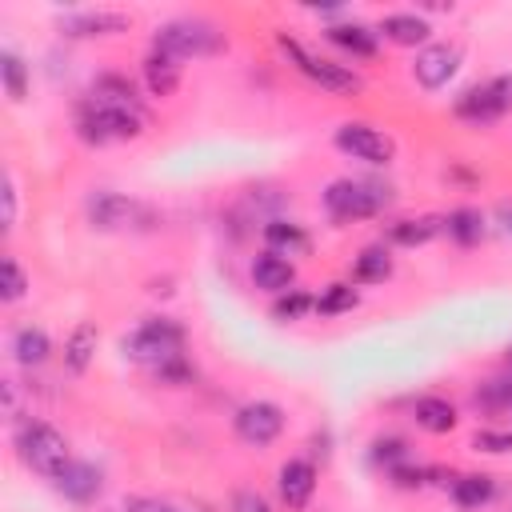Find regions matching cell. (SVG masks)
Wrapping results in <instances>:
<instances>
[{
    "label": "cell",
    "mask_w": 512,
    "mask_h": 512,
    "mask_svg": "<svg viewBox=\"0 0 512 512\" xmlns=\"http://www.w3.org/2000/svg\"><path fill=\"white\" fill-rule=\"evenodd\" d=\"M276 484H280V500L292 512L308 508V500L316 492V468H312V460H288V464H280Z\"/></svg>",
    "instance_id": "cell-12"
},
{
    "label": "cell",
    "mask_w": 512,
    "mask_h": 512,
    "mask_svg": "<svg viewBox=\"0 0 512 512\" xmlns=\"http://www.w3.org/2000/svg\"><path fill=\"white\" fill-rule=\"evenodd\" d=\"M88 220H92L96 228H104V232H120V228H140V224H148L152 212H148L144 204L120 196V192H96V196H88Z\"/></svg>",
    "instance_id": "cell-9"
},
{
    "label": "cell",
    "mask_w": 512,
    "mask_h": 512,
    "mask_svg": "<svg viewBox=\"0 0 512 512\" xmlns=\"http://www.w3.org/2000/svg\"><path fill=\"white\" fill-rule=\"evenodd\" d=\"M508 364H512V348H508Z\"/></svg>",
    "instance_id": "cell-39"
},
{
    "label": "cell",
    "mask_w": 512,
    "mask_h": 512,
    "mask_svg": "<svg viewBox=\"0 0 512 512\" xmlns=\"http://www.w3.org/2000/svg\"><path fill=\"white\" fill-rule=\"evenodd\" d=\"M96 324H76L72 328V336L64 340V368L72 372V376H80V372H88V364H92V356H96Z\"/></svg>",
    "instance_id": "cell-20"
},
{
    "label": "cell",
    "mask_w": 512,
    "mask_h": 512,
    "mask_svg": "<svg viewBox=\"0 0 512 512\" xmlns=\"http://www.w3.org/2000/svg\"><path fill=\"white\" fill-rule=\"evenodd\" d=\"M472 448H476V452L504 456V452H512V432H492V428H484V432L472 436Z\"/></svg>",
    "instance_id": "cell-33"
},
{
    "label": "cell",
    "mask_w": 512,
    "mask_h": 512,
    "mask_svg": "<svg viewBox=\"0 0 512 512\" xmlns=\"http://www.w3.org/2000/svg\"><path fill=\"white\" fill-rule=\"evenodd\" d=\"M500 396H504V400H512V384H504V388H500Z\"/></svg>",
    "instance_id": "cell-38"
},
{
    "label": "cell",
    "mask_w": 512,
    "mask_h": 512,
    "mask_svg": "<svg viewBox=\"0 0 512 512\" xmlns=\"http://www.w3.org/2000/svg\"><path fill=\"white\" fill-rule=\"evenodd\" d=\"M456 68H460V48L456 44H428V48H420V56L412 64V76L420 80V88L436 92L456 76Z\"/></svg>",
    "instance_id": "cell-11"
},
{
    "label": "cell",
    "mask_w": 512,
    "mask_h": 512,
    "mask_svg": "<svg viewBox=\"0 0 512 512\" xmlns=\"http://www.w3.org/2000/svg\"><path fill=\"white\" fill-rule=\"evenodd\" d=\"M236 436L244 440V444H272L280 432H284V412L272 404V400H252V404H244L240 412H236Z\"/></svg>",
    "instance_id": "cell-10"
},
{
    "label": "cell",
    "mask_w": 512,
    "mask_h": 512,
    "mask_svg": "<svg viewBox=\"0 0 512 512\" xmlns=\"http://www.w3.org/2000/svg\"><path fill=\"white\" fill-rule=\"evenodd\" d=\"M128 16L124 12H72L64 16V32L68 36H116V32H128Z\"/></svg>",
    "instance_id": "cell-13"
},
{
    "label": "cell",
    "mask_w": 512,
    "mask_h": 512,
    "mask_svg": "<svg viewBox=\"0 0 512 512\" xmlns=\"http://www.w3.org/2000/svg\"><path fill=\"white\" fill-rule=\"evenodd\" d=\"M232 512H268V500L260 492H252V488H240L232 496Z\"/></svg>",
    "instance_id": "cell-35"
},
{
    "label": "cell",
    "mask_w": 512,
    "mask_h": 512,
    "mask_svg": "<svg viewBox=\"0 0 512 512\" xmlns=\"http://www.w3.org/2000/svg\"><path fill=\"white\" fill-rule=\"evenodd\" d=\"M504 112H512V76H492L456 100V116L468 124H488L500 120Z\"/></svg>",
    "instance_id": "cell-7"
},
{
    "label": "cell",
    "mask_w": 512,
    "mask_h": 512,
    "mask_svg": "<svg viewBox=\"0 0 512 512\" xmlns=\"http://www.w3.org/2000/svg\"><path fill=\"white\" fill-rule=\"evenodd\" d=\"M144 84H148L152 96H172L176 84H180V60H172V56L152 48L144 56Z\"/></svg>",
    "instance_id": "cell-17"
},
{
    "label": "cell",
    "mask_w": 512,
    "mask_h": 512,
    "mask_svg": "<svg viewBox=\"0 0 512 512\" xmlns=\"http://www.w3.org/2000/svg\"><path fill=\"white\" fill-rule=\"evenodd\" d=\"M280 48H284V56H288L312 84H320L324 92H340V96H356V92H360V76H356L352 68H344V64H336V60H324V56L308 52L300 40H288V36H280Z\"/></svg>",
    "instance_id": "cell-6"
},
{
    "label": "cell",
    "mask_w": 512,
    "mask_h": 512,
    "mask_svg": "<svg viewBox=\"0 0 512 512\" xmlns=\"http://www.w3.org/2000/svg\"><path fill=\"white\" fill-rule=\"evenodd\" d=\"M56 488H60L68 500L84 504V500H92V496L100 492V468H92V464H84V460H72V464L56 476Z\"/></svg>",
    "instance_id": "cell-16"
},
{
    "label": "cell",
    "mask_w": 512,
    "mask_h": 512,
    "mask_svg": "<svg viewBox=\"0 0 512 512\" xmlns=\"http://www.w3.org/2000/svg\"><path fill=\"white\" fill-rule=\"evenodd\" d=\"M444 232L456 240V244H476L484 236V216L476 208H456L444 216Z\"/></svg>",
    "instance_id": "cell-26"
},
{
    "label": "cell",
    "mask_w": 512,
    "mask_h": 512,
    "mask_svg": "<svg viewBox=\"0 0 512 512\" xmlns=\"http://www.w3.org/2000/svg\"><path fill=\"white\" fill-rule=\"evenodd\" d=\"M12 444H16V456H20L32 472H40V476H48V480H56V476L72 464V452H68L64 432L52 428L48 420H20Z\"/></svg>",
    "instance_id": "cell-2"
},
{
    "label": "cell",
    "mask_w": 512,
    "mask_h": 512,
    "mask_svg": "<svg viewBox=\"0 0 512 512\" xmlns=\"http://www.w3.org/2000/svg\"><path fill=\"white\" fill-rule=\"evenodd\" d=\"M328 40L352 56H376V32L364 28V24H332L328 28Z\"/></svg>",
    "instance_id": "cell-22"
},
{
    "label": "cell",
    "mask_w": 512,
    "mask_h": 512,
    "mask_svg": "<svg viewBox=\"0 0 512 512\" xmlns=\"http://www.w3.org/2000/svg\"><path fill=\"white\" fill-rule=\"evenodd\" d=\"M4 228H12L16 224V180H12V172L4 168Z\"/></svg>",
    "instance_id": "cell-36"
},
{
    "label": "cell",
    "mask_w": 512,
    "mask_h": 512,
    "mask_svg": "<svg viewBox=\"0 0 512 512\" xmlns=\"http://www.w3.org/2000/svg\"><path fill=\"white\" fill-rule=\"evenodd\" d=\"M412 416H416V424L424 432H436V436H444V432L456 428V408L444 396H420L416 408H412Z\"/></svg>",
    "instance_id": "cell-21"
},
{
    "label": "cell",
    "mask_w": 512,
    "mask_h": 512,
    "mask_svg": "<svg viewBox=\"0 0 512 512\" xmlns=\"http://www.w3.org/2000/svg\"><path fill=\"white\" fill-rule=\"evenodd\" d=\"M24 292H28V276H24V268H20L12 256H4V304H16Z\"/></svg>",
    "instance_id": "cell-32"
},
{
    "label": "cell",
    "mask_w": 512,
    "mask_h": 512,
    "mask_svg": "<svg viewBox=\"0 0 512 512\" xmlns=\"http://www.w3.org/2000/svg\"><path fill=\"white\" fill-rule=\"evenodd\" d=\"M124 512H180V508L172 500H160V496H128Z\"/></svg>",
    "instance_id": "cell-34"
},
{
    "label": "cell",
    "mask_w": 512,
    "mask_h": 512,
    "mask_svg": "<svg viewBox=\"0 0 512 512\" xmlns=\"http://www.w3.org/2000/svg\"><path fill=\"white\" fill-rule=\"evenodd\" d=\"M120 352H124L128 360L148 364L152 372H160L164 364L184 360V328H180L176 320H168V316H152V320H144L132 336L120 340Z\"/></svg>",
    "instance_id": "cell-3"
},
{
    "label": "cell",
    "mask_w": 512,
    "mask_h": 512,
    "mask_svg": "<svg viewBox=\"0 0 512 512\" xmlns=\"http://www.w3.org/2000/svg\"><path fill=\"white\" fill-rule=\"evenodd\" d=\"M372 460H376V464H384V468L392 472L396 464H404V460H408V448H404V440H396V436H380V440L372 444Z\"/></svg>",
    "instance_id": "cell-31"
},
{
    "label": "cell",
    "mask_w": 512,
    "mask_h": 512,
    "mask_svg": "<svg viewBox=\"0 0 512 512\" xmlns=\"http://www.w3.org/2000/svg\"><path fill=\"white\" fill-rule=\"evenodd\" d=\"M76 132L84 144H116L144 132V116L132 104H112L100 96H88L76 112Z\"/></svg>",
    "instance_id": "cell-1"
},
{
    "label": "cell",
    "mask_w": 512,
    "mask_h": 512,
    "mask_svg": "<svg viewBox=\"0 0 512 512\" xmlns=\"http://www.w3.org/2000/svg\"><path fill=\"white\" fill-rule=\"evenodd\" d=\"M264 240H268V252H304L308 248V232L300 228V224H292V220H268L264 224Z\"/></svg>",
    "instance_id": "cell-23"
},
{
    "label": "cell",
    "mask_w": 512,
    "mask_h": 512,
    "mask_svg": "<svg viewBox=\"0 0 512 512\" xmlns=\"http://www.w3.org/2000/svg\"><path fill=\"white\" fill-rule=\"evenodd\" d=\"M296 280V268L280 256V252H260L252 260V284L264 288V292H288Z\"/></svg>",
    "instance_id": "cell-14"
},
{
    "label": "cell",
    "mask_w": 512,
    "mask_h": 512,
    "mask_svg": "<svg viewBox=\"0 0 512 512\" xmlns=\"http://www.w3.org/2000/svg\"><path fill=\"white\" fill-rule=\"evenodd\" d=\"M452 500H456L464 512H472V508L488 504V500H492V476H484V472L456 476V480H452Z\"/></svg>",
    "instance_id": "cell-25"
},
{
    "label": "cell",
    "mask_w": 512,
    "mask_h": 512,
    "mask_svg": "<svg viewBox=\"0 0 512 512\" xmlns=\"http://www.w3.org/2000/svg\"><path fill=\"white\" fill-rule=\"evenodd\" d=\"M360 304L356 288L352 284H328L320 296H316V312L320 316H340V312H352Z\"/></svg>",
    "instance_id": "cell-28"
},
{
    "label": "cell",
    "mask_w": 512,
    "mask_h": 512,
    "mask_svg": "<svg viewBox=\"0 0 512 512\" xmlns=\"http://www.w3.org/2000/svg\"><path fill=\"white\" fill-rule=\"evenodd\" d=\"M92 96H100V100H112V104H132V108H140L132 80H128V76H116V72L100 76V80L92 84Z\"/></svg>",
    "instance_id": "cell-29"
},
{
    "label": "cell",
    "mask_w": 512,
    "mask_h": 512,
    "mask_svg": "<svg viewBox=\"0 0 512 512\" xmlns=\"http://www.w3.org/2000/svg\"><path fill=\"white\" fill-rule=\"evenodd\" d=\"M496 220H500V228L512 236V200H500V204H496Z\"/></svg>",
    "instance_id": "cell-37"
},
{
    "label": "cell",
    "mask_w": 512,
    "mask_h": 512,
    "mask_svg": "<svg viewBox=\"0 0 512 512\" xmlns=\"http://www.w3.org/2000/svg\"><path fill=\"white\" fill-rule=\"evenodd\" d=\"M156 52L172 56V60H188V56H212L224 48V32L204 20V16H180V20H168L156 28V40H152Z\"/></svg>",
    "instance_id": "cell-4"
},
{
    "label": "cell",
    "mask_w": 512,
    "mask_h": 512,
    "mask_svg": "<svg viewBox=\"0 0 512 512\" xmlns=\"http://www.w3.org/2000/svg\"><path fill=\"white\" fill-rule=\"evenodd\" d=\"M336 148L356 156V160H364V164H392L396 160L392 136H384L372 124H360V120H348V124L336 128Z\"/></svg>",
    "instance_id": "cell-8"
},
{
    "label": "cell",
    "mask_w": 512,
    "mask_h": 512,
    "mask_svg": "<svg viewBox=\"0 0 512 512\" xmlns=\"http://www.w3.org/2000/svg\"><path fill=\"white\" fill-rule=\"evenodd\" d=\"M48 352H52V340H48L44 328H36V324H20V328L12 332V356H16L24 368L44 364Z\"/></svg>",
    "instance_id": "cell-19"
},
{
    "label": "cell",
    "mask_w": 512,
    "mask_h": 512,
    "mask_svg": "<svg viewBox=\"0 0 512 512\" xmlns=\"http://www.w3.org/2000/svg\"><path fill=\"white\" fill-rule=\"evenodd\" d=\"M380 32L392 40V44H400V48H416V44H424L428 40V20L424 16H416V12H388L384 20H380Z\"/></svg>",
    "instance_id": "cell-15"
},
{
    "label": "cell",
    "mask_w": 512,
    "mask_h": 512,
    "mask_svg": "<svg viewBox=\"0 0 512 512\" xmlns=\"http://www.w3.org/2000/svg\"><path fill=\"white\" fill-rule=\"evenodd\" d=\"M392 204V192L372 180H332L324 188V208L332 220H368Z\"/></svg>",
    "instance_id": "cell-5"
},
{
    "label": "cell",
    "mask_w": 512,
    "mask_h": 512,
    "mask_svg": "<svg viewBox=\"0 0 512 512\" xmlns=\"http://www.w3.org/2000/svg\"><path fill=\"white\" fill-rule=\"evenodd\" d=\"M0 80H4L8 100H24L28 96V64L8 48L0 52Z\"/></svg>",
    "instance_id": "cell-27"
},
{
    "label": "cell",
    "mask_w": 512,
    "mask_h": 512,
    "mask_svg": "<svg viewBox=\"0 0 512 512\" xmlns=\"http://www.w3.org/2000/svg\"><path fill=\"white\" fill-rule=\"evenodd\" d=\"M388 276H392V256H388V248H380V244L364 248V252L356 256V264H352V280H360V284H384Z\"/></svg>",
    "instance_id": "cell-24"
},
{
    "label": "cell",
    "mask_w": 512,
    "mask_h": 512,
    "mask_svg": "<svg viewBox=\"0 0 512 512\" xmlns=\"http://www.w3.org/2000/svg\"><path fill=\"white\" fill-rule=\"evenodd\" d=\"M444 232V216H408V220H396L388 228V240L392 244H404V248H416V244H428Z\"/></svg>",
    "instance_id": "cell-18"
},
{
    "label": "cell",
    "mask_w": 512,
    "mask_h": 512,
    "mask_svg": "<svg viewBox=\"0 0 512 512\" xmlns=\"http://www.w3.org/2000/svg\"><path fill=\"white\" fill-rule=\"evenodd\" d=\"M304 312H316V300H312L308 292H296V288H288V292L272 304V316H276V320H300Z\"/></svg>",
    "instance_id": "cell-30"
}]
</instances>
